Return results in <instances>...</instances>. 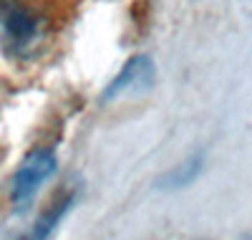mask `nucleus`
<instances>
[{"label": "nucleus", "mask_w": 252, "mask_h": 240, "mask_svg": "<svg viewBox=\"0 0 252 240\" xmlns=\"http://www.w3.org/2000/svg\"><path fill=\"white\" fill-rule=\"evenodd\" d=\"M53 172H56V155L53 152L51 149L33 152V155L20 164L15 180H13V202L18 207H23Z\"/></svg>", "instance_id": "obj_1"}, {"label": "nucleus", "mask_w": 252, "mask_h": 240, "mask_svg": "<svg viewBox=\"0 0 252 240\" xmlns=\"http://www.w3.org/2000/svg\"><path fill=\"white\" fill-rule=\"evenodd\" d=\"M0 26L13 40V46H28L35 38L38 20L20 0H0Z\"/></svg>", "instance_id": "obj_2"}, {"label": "nucleus", "mask_w": 252, "mask_h": 240, "mask_svg": "<svg viewBox=\"0 0 252 240\" xmlns=\"http://www.w3.org/2000/svg\"><path fill=\"white\" fill-rule=\"evenodd\" d=\"M157 79V71H154V63L149 56H136L131 58L126 66L121 69V74L109 83V89L103 91V99H116L126 91H141V89H149Z\"/></svg>", "instance_id": "obj_3"}, {"label": "nucleus", "mask_w": 252, "mask_h": 240, "mask_svg": "<svg viewBox=\"0 0 252 240\" xmlns=\"http://www.w3.org/2000/svg\"><path fill=\"white\" fill-rule=\"evenodd\" d=\"M73 200H76V195H66L63 200H58L53 207H48L43 215L38 217V223L20 238V240H48L51 235H53V230L58 228V223L66 217V212L71 210V205H73Z\"/></svg>", "instance_id": "obj_4"}, {"label": "nucleus", "mask_w": 252, "mask_h": 240, "mask_svg": "<svg viewBox=\"0 0 252 240\" xmlns=\"http://www.w3.org/2000/svg\"><path fill=\"white\" fill-rule=\"evenodd\" d=\"M202 169V157H192L187 160L184 164H179L177 169H172L169 174H164L159 180V187H184V185H192L197 180V174Z\"/></svg>", "instance_id": "obj_5"}]
</instances>
